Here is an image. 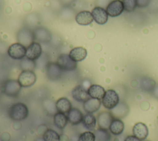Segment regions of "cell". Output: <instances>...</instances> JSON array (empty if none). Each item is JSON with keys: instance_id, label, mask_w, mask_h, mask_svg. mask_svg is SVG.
<instances>
[{"instance_id": "obj_13", "label": "cell", "mask_w": 158, "mask_h": 141, "mask_svg": "<svg viewBox=\"0 0 158 141\" xmlns=\"http://www.w3.org/2000/svg\"><path fill=\"white\" fill-rule=\"evenodd\" d=\"M94 20L98 24L104 25L108 20V14L103 7L98 6L93 8L91 12Z\"/></svg>"}, {"instance_id": "obj_5", "label": "cell", "mask_w": 158, "mask_h": 141, "mask_svg": "<svg viewBox=\"0 0 158 141\" xmlns=\"http://www.w3.org/2000/svg\"><path fill=\"white\" fill-rule=\"evenodd\" d=\"M57 64L64 71L74 70L77 67V62L71 59L69 54H61L57 59Z\"/></svg>"}, {"instance_id": "obj_11", "label": "cell", "mask_w": 158, "mask_h": 141, "mask_svg": "<svg viewBox=\"0 0 158 141\" xmlns=\"http://www.w3.org/2000/svg\"><path fill=\"white\" fill-rule=\"evenodd\" d=\"M114 118L110 111H102L97 117V122L99 128L109 129V126Z\"/></svg>"}, {"instance_id": "obj_1", "label": "cell", "mask_w": 158, "mask_h": 141, "mask_svg": "<svg viewBox=\"0 0 158 141\" xmlns=\"http://www.w3.org/2000/svg\"><path fill=\"white\" fill-rule=\"evenodd\" d=\"M28 106L22 102L12 104L7 110L8 116L14 121H21L25 119L28 118Z\"/></svg>"}, {"instance_id": "obj_19", "label": "cell", "mask_w": 158, "mask_h": 141, "mask_svg": "<svg viewBox=\"0 0 158 141\" xmlns=\"http://www.w3.org/2000/svg\"><path fill=\"white\" fill-rule=\"evenodd\" d=\"M69 54L71 59L74 61L79 62L86 58L87 56V51L83 47L78 46L72 49Z\"/></svg>"}, {"instance_id": "obj_31", "label": "cell", "mask_w": 158, "mask_h": 141, "mask_svg": "<svg viewBox=\"0 0 158 141\" xmlns=\"http://www.w3.org/2000/svg\"><path fill=\"white\" fill-rule=\"evenodd\" d=\"M124 141H141V140L139 139L135 135H128L124 139Z\"/></svg>"}, {"instance_id": "obj_26", "label": "cell", "mask_w": 158, "mask_h": 141, "mask_svg": "<svg viewBox=\"0 0 158 141\" xmlns=\"http://www.w3.org/2000/svg\"><path fill=\"white\" fill-rule=\"evenodd\" d=\"M94 135L98 141H109L111 138L110 134L108 130L101 128L97 129L94 132Z\"/></svg>"}, {"instance_id": "obj_23", "label": "cell", "mask_w": 158, "mask_h": 141, "mask_svg": "<svg viewBox=\"0 0 158 141\" xmlns=\"http://www.w3.org/2000/svg\"><path fill=\"white\" fill-rule=\"evenodd\" d=\"M96 118L92 113H86L83 116L82 124L85 129L89 131H92L96 127Z\"/></svg>"}, {"instance_id": "obj_8", "label": "cell", "mask_w": 158, "mask_h": 141, "mask_svg": "<svg viewBox=\"0 0 158 141\" xmlns=\"http://www.w3.org/2000/svg\"><path fill=\"white\" fill-rule=\"evenodd\" d=\"M123 4L121 0H113L110 2L106 7L108 15L115 17L120 15L123 11Z\"/></svg>"}, {"instance_id": "obj_20", "label": "cell", "mask_w": 158, "mask_h": 141, "mask_svg": "<svg viewBox=\"0 0 158 141\" xmlns=\"http://www.w3.org/2000/svg\"><path fill=\"white\" fill-rule=\"evenodd\" d=\"M87 91L89 97L101 100H102L106 92L104 87L97 84H93L90 85L88 87Z\"/></svg>"}, {"instance_id": "obj_25", "label": "cell", "mask_w": 158, "mask_h": 141, "mask_svg": "<svg viewBox=\"0 0 158 141\" xmlns=\"http://www.w3.org/2000/svg\"><path fill=\"white\" fill-rule=\"evenodd\" d=\"M43 138L44 141H60L59 133L52 129H47L43 134Z\"/></svg>"}, {"instance_id": "obj_15", "label": "cell", "mask_w": 158, "mask_h": 141, "mask_svg": "<svg viewBox=\"0 0 158 141\" xmlns=\"http://www.w3.org/2000/svg\"><path fill=\"white\" fill-rule=\"evenodd\" d=\"M67 116L69 122L72 125L75 126L82 122L84 116L79 109L72 108V109L67 114Z\"/></svg>"}, {"instance_id": "obj_6", "label": "cell", "mask_w": 158, "mask_h": 141, "mask_svg": "<svg viewBox=\"0 0 158 141\" xmlns=\"http://www.w3.org/2000/svg\"><path fill=\"white\" fill-rule=\"evenodd\" d=\"M27 48L20 43L11 45L7 50L8 55L14 59H22L26 55Z\"/></svg>"}, {"instance_id": "obj_24", "label": "cell", "mask_w": 158, "mask_h": 141, "mask_svg": "<svg viewBox=\"0 0 158 141\" xmlns=\"http://www.w3.org/2000/svg\"><path fill=\"white\" fill-rule=\"evenodd\" d=\"M156 85L155 80L152 78L148 76L142 77L140 80L141 88L147 92H151Z\"/></svg>"}, {"instance_id": "obj_10", "label": "cell", "mask_w": 158, "mask_h": 141, "mask_svg": "<svg viewBox=\"0 0 158 141\" xmlns=\"http://www.w3.org/2000/svg\"><path fill=\"white\" fill-rule=\"evenodd\" d=\"M72 98L77 101L80 103H84L88 98L89 96L86 89L81 85L75 86L71 92Z\"/></svg>"}, {"instance_id": "obj_18", "label": "cell", "mask_w": 158, "mask_h": 141, "mask_svg": "<svg viewBox=\"0 0 158 141\" xmlns=\"http://www.w3.org/2000/svg\"><path fill=\"white\" fill-rule=\"evenodd\" d=\"M75 20L79 25H88L91 24L94 19L91 12L88 11H83L77 14Z\"/></svg>"}, {"instance_id": "obj_3", "label": "cell", "mask_w": 158, "mask_h": 141, "mask_svg": "<svg viewBox=\"0 0 158 141\" xmlns=\"http://www.w3.org/2000/svg\"><path fill=\"white\" fill-rule=\"evenodd\" d=\"M120 102V98L118 93L112 89L106 91L104 96L101 100V103L103 106L108 109H113Z\"/></svg>"}, {"instance_id": "obj_30", "label": "cell", "mask_w": 158, "mask_h": 141, "mask_svg": "<svg viewBox=\"0 0 158 141\" xmlns=\"http://www.w3.org/2000/svg\"><path fill=\"white\" fill-rule=\"evenodd\" d=\"M151 0H138V7H145L148 6Z\"/></svg>"}, {"instance_id": "obj_28", "label": "cell", "mask_w": 158, "mask_h": 141, "mask_svg": "<svg viewBox=\"0 0 158 141\" xmlns=\"http://www.w3.org/2000/svg\"><path fill=\"white\" fill-rule=\"evenodd\" d=\"M96 137L94 133L91 131H85L81 133L77 141H95Z\"/></svg>"}, {"instance_id": "obj_17", "label": "cell", "mask_w": 158, "mask_h": 141, "mask_svg": "<svg viewBox=\"0 0 158 141\" xmlns=\"http://www.w3.org/2000/svg\"><path fill=\"white\" fill-rule=\"evenodd\" d=\"M56 110L58 112L67 114L68 112L72 109V103L65 97H61L59 98L55 103Z\"/></svg>"}, {"instance_id": "obj_12", "label": "cell", "mask_w": 158, "mask_h": 141, "mask_svg": "<svg viewBox=\"0 0 158 141\" xmlns=\"http://www.w3.org/2000/svg\"><path fill=\"white\" fill-rule=\"evenodd\" d=\"M111 114L114 118L122 119L129 113V106L125 102H119L113 109H110Z\"/></svg>"}, {"instance_id": "obj_9", "label": "cell", "mask_w": 158, "mask_h": 141, "mask_svg": "<svg viewBox=\"0 0 158 141\" xmlns=\"http://www.w3.org/2000/svg\"><path fill=\"white\" fill-rule=\"evenodd\" d=\"M42 54V48L41 45L38 42H32L27 48L26 58L35 61L41 56Z\"/></svg>"}, {"instance_id": "obj_7", "label": "cell", "mask_w": 158, "mask_h": 141, "mask_svg": "<svg viewBox=\"0 0 158 141\" xmlns=\"http://www.w3.org/2000/svg\"><path fill=\"white\" fill-rule=\"evenodd\" d=\"M62 72L63 70L57 62H49L46 66V76L52 81L59 80L62 77Z\"/></svg>"}, {"instance_id": "obj_14", "label": "cell", "mask_w": 158, "mask_h": 141, "mask_svg": "<svg viewBox=\"0 0 158 141\" xmlns=\"http://www.w3.org/2000/svg\"><path fill=\"white\" fill-rule=\"evenodd\" d=\"M101 100L96 98H89L83 103L84 110L87 113H94L98 111L101 106Z\"/></svg>"}, {"instance_id": "obj_4", "label": "cell", "mask_w": 158, "mask_h": 141, "mask_svg": "<svg viewBox=\"0 0 158 141\" xmlns=\"http://www.w3.org/2000/svg\"><path fill=\"white\" fill-rule=\"evenodd\" d=\"M17 80L22 87H30L36 82V75L33 70H22L19 74Z\"/></svg>"}, {"instance_id": "obj_16", "label": "cell", "mask_w": 158, "mask_h": 141, "mask_svg": "<svg viewBox=\"0 0 158 141\" xmlns=\"http://www.w3.org/2000/svg\"><path fill=\"white\" fill-rule=\"evenodd\" d=\"M133 135L141 140H144L148 135L149 131L147 126L141 122L136 123L133 127Z\"/></svg>"}, {"instance_id": "obj_32", "label": "cell", "mask_w": 158, "mask_h": 141, "mask_svg": "<svg viewBox=\"0 0 158 141\" xmlns=\"http://www.w3.org/2000/svg\"><path fill=\"white\" fill-rule=\"evenodd\" d=\"M151 93L155 98L158 99V85H156L154 87L153 90L151 91Z\"/></svg>"}, {"instance_id": "obj_22", "label": "cell", "mask_w": 158, "mask_h": 141, "mask_svg": "<svg viewBox=\"0 0 158 141\" xmlns=\"http://www.w3.org/2000/svg\"><path fill=\"white\" fill-rule=\"evenodd\" d=\"M53 122L55 126L59 129H63L67 126L69 121L65 114L57 111L53 116Z\"/></svg>"}, {"instance_id": "obj_2", "label": "cell", "mask_w": 158, "mask_h": 141, "mask_svg": "<svg viewBox=\"0 0 158 141\" xmlns=\"http://www.w3.org/2000/svg\"><path fill=\"white\" fill-rule=\"evenodd\" d=\"M22 87L17 80L9 79L3 82L1 87V92L7 96L17 97L21 90Z\"/></svg>"}, {"instance_id": "obj_33", "label": "cell", "mask_w": 158, "mask_h": 141, "mask_svg": "<svg viewBox=\"0 0 158 141\" xmlns=\"http://www.w3.org/2000/svg\"><path fill=\"white\" fill-rule=\"evenodd\" d=\"M34 141H44L43 137H38Z\"/></svg>"}, {"instance_id": "obj_34", "label": "cell", "mask_w": 158, "mask_h": 141, "mask_svg": "<svg viewBox=\"0 0 158 141\" xmlns=\"http://www.w3.org/2000/svg\"><path fill=\"white\" fill-rule=\"evenodd\" d=\"M143 141H150V140H144Z\"/></svg>"}, {"instance_id": "obj_27", "label": "cell", "mask_w": 158, "mask_h": 141, "mask_svg": "<svg viewBox=\"0 0 158 141\" xmlns=\"http://www.w3.org/2000/svg\"><path fill=\"white\" fill-rule=\"evenodd\" d=\"M122 1L123 4L124 10L128 12L134 11L138 6V0H122Z\"/></svg>"}, {"instance_id": "obj_21", "label": "cell", "mask_w": 158, "mask_h": 141, "mask_svg": "<svg viewBox=\"0 0 158 141\" xmlns=\"http://www.w3.org/2000/svg\"><path fill=\"white\" fill-rule=\"evenodd\" d=\"M124 127V123L121 119L114 118L109 126V130L113 135H118L123 132Z\"/></svg>"}, {"instance_id": "obj_29", "label": "cell", "mask_w": 158, "mask_h": 141, "mask_svg": "<svg viewBox=\"0 0 158 141\" xmlns=\"http://www.w3.org/2000/svg\"><path fill=\"white\" fill-rule=\"evenodd\" d=\"M21 66L23 69V70H33L35 66V63L34 61L30 60L26 58V59H23L21 62Z\"/></svg>"}]
</instances>
